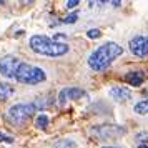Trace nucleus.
Returning <instances> with one entry per match:
<instances>
[{"instance_id": "obj_1", "label": "nucleus", "mask_w": 148, "mask_h": 148, "mask_svg": "<svg viewBox=\"0 0 148 148\" xmlns=\"http://www.w3.org/2000/svg\"><path fill=\"white\" fill-rule=\"evenodd\" d=\"M123 53V48L115 43V42H107L95 50L93 53L88 57V65L95 72H103L105 68L112 65V62L116 60Z\"/></svg>"}, {"instance_id": "obj_2", "label": "nucleus", "mask_w": 148, "mask_h": 148, "mask_svg": "<svg viewBox=\"0 0 148 148\" xmlns=\"http://www.w3.org/2000/svg\"><path fill=\"white\" fill-rule=\"evenodd\" d=\"M28 45L32 48V52L38 55H47V57H62L68 52L67 43L55 42L45 35H34L28 42Z\"/></svg>"}, {"instance_id": "obj_3", "label": "nucleus", "mask_w": 148, "mask_h": 148, "mask_svg": "<svg viewBox=\"0 0 148 148\" xmlns=\"http://www.w3.org/2000/svg\"><path fill=\"white\" fill-rule=\"evenodd\" d=\"M47 78L45 72L40 67H34L30 63H20V67L15 73V80L25 83V85H35V83H40Z\"/></svg>"}, {"instance_id": "obj_4", "label": "nucleus", "mask_w": 148, "mask_h": 148, "mask_svg": "<svg viewBox=\"0 0 148 148\" xmlns=\"http://www.w3.org/2000/svg\"><path fill=\"white\" fill-rule=\"evenodd\" d=\"M34 112H35V105H32V103H17L14 107H10L7 116L14 125L22 127L34 115Z\"/></svg>"}, {"instance_id": "obj_5", "label": "nucleus", "mask_w": 148, "mask_h": 148, "mask_svg": "<svg viewBox=\"0 0 148 148\" xmlns=\"http://www.w3.org/2000/svg\"><path fill=\"white\" fill-rule=\"evenodd\" d=\"M125 128L118 125H100V127L92 128V133L97 135L100 140H108V138H116L120 135H125Z\"/></svg>"}, {"instance_id": "obj_6", "label": "nucleus", "mask_w": 148, "mask_h": 148, "mask_svg": "<svg viewBox=\"0 0 148 148\" xmlns=\"http://www.w3.org/2000/svg\"><path fill=\"white\" fill-rule=\"evenodd\" d=\"M18 67H20V60L14 55H7L0 60V73L7 78H14Z\"/></svg>"}, {"instance_id": "obj_7", "label": "nucleus", "mask_w": 148, "mask_h": 148, "mask_svg": "<svg viewBox=\"0 0 148 148\" xmlns=\"http://www.w3.org/2000/svg\"><path fill=\"white\" fill-rule=\"evenodd\" d=\"M130 52L135 55V57H147L148 55V37L147 35H136L130 40Z\"/></svg>"}, {"instance_id": "obj_8", "label": "nucleus", "mask_w": 148, "mask_h": 148, "mask_svg": "<svg viewBox=\"0 0 148 148\" xmlns=\"http://www.w3.org/2000/svg\"><path fill=\"white\" fill-rule=\"evenodd\" d=\"M85 97V92L82 88H77V87H68V88H63L60 93H58V105L63 107L67 100H80Z\"/></svg>"}, {"instance_id": "obj_9", "label": "nucleus", "mask_w": 148, "mask_h": 148, "mask_svg": "<svg viewBox=\"0 0 148 148\" xmlns=\"http://www.w3.org/2000/svg\"><path fill=\"white\" fill-rule=\"evenodd\" d=\"M125 80H127L128 85H132V87H140L141 83L145 82V73L141 72V70H132V72H128L125 75Z\"/></svg>"}, {"instance_id": "obj_10", "label": "nucleus", "mask_w": 148, "mask_h": 148, "mask_svg": "<svg viewBox=\"0 0 148 148\" xmlns=\"http://www.w3.org/2000/svg\"><path fill=\"white\" fill-rule=\"evenodd\" d=\"M110 95H112V98H115L116 101H125L132 97V92H130L127 87H113L110 90Z\"/></svg>"}, {"instance_id": "obj_11", "label": "nucleus", "mask_w": 148, "mask_h": 148, "mask_svg": "<svg viewBox=\"0 0 148 148\" xmlns=\"http://www.w3.org/2000/svg\"><path fill=\"white\" fill-rule=\"evenodd\" d=\"M14 95V87L8 83H0V100H7Z\"/></svg>"}, {"instance_id": "obj_12", "label": "nucleus", "mask_w": 148, "mask_h": 148, "mask_svg": "<svg viewBox=\"0 0 148 148\" xmlns=\"http://www.w3.org/2000/svg\"><path fill=\"white\" fill-rule=\"evenodd\" d=\"M135 112L138 115H147L148 113V98L147 100H141L135 105Z\"/></svg>"}, {"instance_id": "obj_13", "label": "nucleus", "mask_w": 148, "mask_h": 148, "mask_svg": "<svg viewBox=\"0 0 148 148\" xmlns=\"http://www.w3.org/2000/svg\"><path fill=\"white\" fill-rule=\"evenodd\" d=\"M48 123H50V120H48L47 115H38V116H37V120H35V127L45 130V128L48 127Z\"/></svg>"}, {"instance_id": "obj_14", "label": "nucleus", "mask_w": 148, "mask_h": 148, "mask_svg": "<svg viewBox=\"0 0 148 148\" xmlns=\"http://www.w3.org/2000/svg\"><path fill=\"white\" fill-rule=\"evenodd\" d=\"M53 148H77L72 140H60L53 145Z\"/></svg>"}, {"instance_id": "obj_15", "label": "nucleus", "mask_w": 148, "mask_h": 148, "mask_svg": "<svg viewBox=\"0 0 148 148\" xmlns=\"http://www.w3.org/2000/svg\"><path fill=\"white\" fill-rule=\"evenodd\" d=\"M87 37L95 40V38H100V37H101V32L98 30V28H92V30H88V32H87Z\"/></svg>"}, {"instance_id": "obj_16", "label": "nucleus", "mask_w": 148, "mask_h": 148, "mask_svg": "<svg viewBox=\"0 0 148 148\" xmlns=\"http://www.w3.org/2000/svg\"><path fill=\"white\" fill-rule=\"evenodd\" d=\"M77 18H78V14H77V12H73V14L67 15V17H65L62 22H63V23H75V22H77Z\"/></svg>"}, {"instance_id": "obj_17", "label": "nucleus", "mask_w": 148, "mask_h": 148, "mask_svg": "<svg viewBox=\"0 0 148 148\" xmlns=\"http://www.w3.org/2000/svg\"><path fill=\"white\" fill-rule=\"evenodd\" d=\"M0 141H5V143H14V138L12 136H8L5 133H0Z\"/></svg>"}, {"instance_id": "obj_18", "label": "nucleus", "mask_w": 148, "mask_h": 148, "mask_svg": "<svg viewBox=\"0 0 148 148\" xmlns=\"http://www.w3.org/2000/svg\"><path fill=\"white\" fill-rule=\"evenodd\" d=\"M78 3H80L78 0H68V2L65 3V5H67V8H75L77 5H78Z\"/></svg>"}, {"instance_id": "obj_19", "label": "nucleus", "mask_w": 148, "mask_h": 148, "mask_svg": "<svg viewBox=\"0 0 148 148\" xmlns=\"http://www.w3.org/2000/svg\"><path fill=\"white\" fill-rule=\"evenodd\" d=\"M138 148H148V145H138Z\"/></svg>"}, {"instance_id": "obj_20", "label": "nucleus", "mask_w": 148, "mask_h": 148, "mask_svg": "<svg viewBox=\"0 0 148 148\" xmlns=\"http://www.w3.org/2000/svg\"><path fill=\"white\" fill-rule=\"evenodd\" d=\"M101 148H118V147H101Z\"/></svg>"}, {"instance_id": "obj_21", "label": "nucleus", "mask_w": 148, "mask_h": 148, "mask_svg": "<svg viewBox=\"0 0 148 148\" xmlns=\"http://www.w3.org/2000/svg\"><path fill=\"white\" fill-rule=\"evenodd\" d=\"M0 5H3V2H0Z\"/></svg>"}]
</instances>
